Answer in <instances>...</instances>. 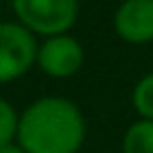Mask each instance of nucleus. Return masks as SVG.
I'll list each match as a JSON object with an SVG mask.
<instances>
[{"instance_id": "obj_5", "label": "nucleus", "mask_w": 153, "mask_h": 153, "mask_svg": "<svg viewBox=\"0 0 153 153\" xmlns=\"http://www.w3.org/2000/svg\"><path fill=\"white\" fill-rule=\"evenodd\" d=\"M115 32L122 41L144 45L153 41V0H124L115 11Z\"/></svg>"}, {"instance_id": "obj_9", "label": "nucleus", "mask_w": 153, "mask_h": 153, "mask_svg": "<svg viewBox=\"0 0 153 153\" xmlns=\"http://www.w3.org/2000/svg\"><path fill=\"white\" fill-rule=\"evenodd\" d=\"M0 153H25V151H23V149L18 146V144H9V146L0 149Z\"/></svg>"}, {"instance_id": "obj_3", "label": "nucleus", "mask_w": 153, "mask_h": 153, "mask_svg": "<svg viewBox=\"0 0 153 153\" xmlns=\"http://www.w3.org/2000/svg\"><path fill=\"white\" fill-rule=\"evenodd\" d=\"M36 36L20 23H0V83H11L36 65Z\"/></svg>"}, {"instance_id": "obj_7", "label": "nucleus", "mask_w": 153, "mask_h": 153, "mask_svg": "<svg viewBox=\"0 0 153 153\" xmlns=\"http://www.w3.org/2000/svg\"><path fill=\"white\" fill-rule=\"evenodd\" d=\"M135 113L140 115V120H149L153 122V72L144 74L133 88L131 95Z\"/></svg>"}, {"instance_id": "obj_6", "label": "nucleus", "mask_w": 153, "mask_h": 153, "mask_svg": "<svg viewBox=\"0 0 153 153\" xmlns=\"http://www.w3.org/2000/svg\"><path fill=\"white\" fill-rule=\"evenodd\" d=\"M122 153H153V122L135 120L122 137Z\"/></svg>"}, {"instance_id": "obj_4", "label": "nucleus", "mask_w": 153, "mask_h": 153, "mask_svg": "<svg viewBox=\"0 0 153 153\" xmlns=\"http://www.w3.org/2000/svg\"><path fill=\"white\" fill-rule=\"evenodd\" d=\"M36 65L52 79H70L83 65V48L70 34L50 36L38 45Z\"/></svg>"}, {"instance_id": "obj_1", "label": "nucleus", "mask_w": 153, "mask_h": 153, "mask_svg": "<svg viewBox=\"0 0 153 153\" xmlns=\"http://www.w3.org/2000/svg\"><path fill=\"white\" fill-rule=\"evenodd\" d=\"M86 117L68 97H38L20 113L16 144L25 153H79Z\"/></svg>"}, {"instance_id": "obj_2", "label": "nucleus", "mask_w": 153, "mask_h": 153, "mask_svg": "<svg viewBox=\"0 0 153 153\" xmlns=\"http://www.w3.org/2000/svg\"><path fill=\"white\" fill-rule=\"evenodd\" d=\"M14 14L23 27L50 38L68 34L76 23L79 0H14Z\"/></svg>"}, {"instance_id": "obj_8", "label": "nucleus", "mask_w": 153, "mask_h": 153, "mask_svg": "<svg viewBox=\"0 0 153 153\" xmlns=\"http://www.w3.org/2000/svg\"><path fill=\"white\" fill-rule=\"evenodd\" d=\"M18 122H20V113L14 108V104L0 97V149L16 144Z\"/></svg>"}]
</instances>
